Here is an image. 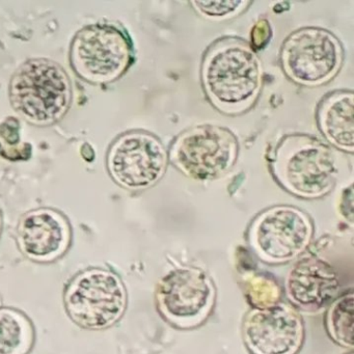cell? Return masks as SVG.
<instances>
[{
    "label": "cell",
    "instance_id": "cell-17",
    "mask_svg": "<svg viewBox=\"0 0 354 354\" xmlns=\"http://www.w3.org/2000/svg\"><path fill=\"white\" fill-rule=\"evenodd\" d=\"M246 1H194L192 6L198 13L211 19L231 18L248 7Z\"/></svg>",
    "mask_w": 354,
    "mask_h": 354
},
{
    "label": "cell",
    "instance_id": "cell-18",
    "mask_svg": "<svg viewBox=\"0 0 354 354\" xmlns=\"http://www.w3.org/2000/svg\"><path fill=\"white\" fill-rule=\"evenodd\" d=\"M343 198H342L341 210L345 217L349 219L350 223L352 221L353 216V205H352V187L350 186L349 190H345Z\"/></svg>",
    "mask_w": 354,
    "mask_h": 354
},
{
    "label": "cell",
    "instance_id": "cell-16",
    "mask_svg": "<svg viewBox=\"0 0 354 354\" xmlns=\"http://www.w3.org/2000/svg\"><path fill=\"white\" fill-rule=\"evenodd\" d=\"M327 324L331 337L344 346L353 345V293L345 294L333 302L327 315Z\"/></svg>",
    "mask_w": 354,
    "mask_h": 354
},
{
    "label": "cell",
    "instance_id": "cell-14",
    "mask_svg": "<svg viewBox=\"0 0 354 354\" xmlns=\"http://www.w3.org/2000/svg\"><path fill=\"white\" fill-rule=\"evenodd\" d=\"M319 127L333 146L345 152H353L354 106L351 92H337L321 103Z\"/></svg>",
    "mask_w": 354,
    "mask_h": 354
},
{
    "label": "cell",
    "instance_id": "cell-1",
    "mask_svg": "<svg viewBox=\"0 0 354 354\" xmlns=\"http://www.w3.org/2000/svg\"><path fill=\"white\" fill-rule=\"evenodd\" d=\"M202 80L207 96L219 111L242 113L260 94L262 64L250 45L225 39L215 43L205 55Z\"/></svg>",
    "mask_w": 354,
    "mask_h": 354
},
{
    "label": "cell",
    "instance_id": "cell-11",
    "mask_svg": "<svg viewBox=\"0 0 354 354\" xmlns=\"http://www.w3.org/2000/svg\"><path fill=\"white\" fill-rule=\"evenodd\" d=\"M213 294L212 283L202 271L174 269L159 283V306L163 314L174 322H196L210 308Z\"/></svg>",
    "mask_w": 354,
    "mask_h": 354
},
{
    "label": "cell",
    "instance_id": "cell-9",
    "mask_svg": "<svg viewBox=\"0 0 354 354\" xmlns=\"http://www.w3.org/2000/svg\"><path fill=\"white\" fill-rule=\"evenodd\" d=\"M312 235V223L302 211L279 206L265 211L254 221L250 241L264 260L283 263L299 256Z\"/></svg>",
    "mask_w": 354,
    "mask_h": 354
},
{
    "label": "cell",
    "instance_id": "cell-6",
    "mask_svg": "<svg viewBox=\"0 0 354 354\" xmlns=\"http://www.w3.org/2000/svg\"><path fill=\"white\" fill-rule=\"evenodd\" d=\"M239 145L230 130L204 125L182 133L171 149V160L182 173L201 181L227 174L237 160Z\"/></svg>",
    "mask_w": 354,
    "mask_h": 354
},
{
    "label": "cell",
    "instance_id": "cell-3",
    "mask_svg": "<svg viewBox=\"0 0 354 354\" xmlns=\"http://www.w3.org/2000/svg\"><path fill=\"white\" fill-rule=\"evenodd\" d=\"M272 169L279 183L300 198H317L335 185L337 167L327 145L304 134L287 136L275 150Z\"/></svg>",
    "mask_w": 354,
    "mask_h": 354
},
{
    "label": "cell",
    "instance_id": "cell-13",
    "mask_svg": "<svg viewBox=\"0 0 354 354\" xmlns=\"http://www.w3.org/2000/svg\"><path fill=\"white\" fill-rule=\"evenodd\" d=\"M286 285L291 301L314 312L324 308L339 291L335 269L326 261L316 257L298 261L290 271Z\"/></svg>",
    "mask_w": 354,
    "mask_h": 354
},
{
    "label": "cell",
    "instance_id": "cell-8",
    "mask_svg": "<svg viewBox=\"0 0 354 354\" xmlns=\"http://www.w3.org/2000/svg\"><path fill=\"white\" fill-rule=\"evenodd\" d=\"M167 150L152 134L131 131L113 142L107 154V169L122 187L140 192L152 187L165 175Z\"/></svg>",
    "mask_w": 354,
    "mask_h": 354
},
{
    "label": "cell",
    "instance_id": "cell-15",
    "mask_svg": "<svg viewBox=\"0 0 354 354\" xmlns=\"http://www.w3.org/2000/svg\"><path fill=\"white\" fill-rule=\"evenodd\" d=\"M32 342L30 320L19 310L0 308V354H28Z\"/></svg>",
    "mask_w": 354,
    "mask_h": 354
},
{
    "label": "cell",
    "instance_id": "cell-10",
    "mask_svg": "<svg viewBox=\"0 0 354 354\" xmlns=\"http://www.w3.org/2000/svg\"><path fill=\"white\" fill-rule=\"evenodd\" d=\"M244 337L254 354H295L304 339V325L295 310L272 304L248 315Z\"/></svg>",
    "mask_w": 354,
    "mask_h": 354
},
{
    "label": "cell",
    "instance_id": "cell-7",
    "mask_svg": "<svg viewBox=\"0 0 354 354\" xmlns=\"http://www.w3.org/2000/svg\"><path fill=\"white\" fill-rule=\"evenodd\" d=\"M281 61L286 74L296 84L320 86L339 71L343 49L331 32L318 28H301L286 39Z\"/></svg>",
    "mask_w": 354,
    "mask_h": 354
},
{
    "label": "cell",
    "instance_id": "cell-5",
    "mask_svg": "<svg viewBox=\"0 0 354 354\" xmlns=\"http://www.w3.org/2000/svg\"><path fill=\"white\" fill-rule=\"evenodd\" d=\"M70 59L82 80L109 84L129 67L131 44L125 32L113 24L88 26L74 37Z\"/></svg>",
    "mask_w": 354,
    "mask_h": 354
},
{
    "label": "cell",
    "instance_id": "cell-2",
    "mask_svg": "<svg viewBox=\"0 0 354 354\" xmlns=\"http://www.w3.org/2000/svg\"><path fill=\"white\" fill-rule=\"evenodd\" d=\"M15 111L34 125L46 126L65 115L72 88L65 70L55 62L32 59L20 66L10 84Z\"/></svg>",
    "mask_w": 354,
    "mask_h": 354
},
{
    "label": "cell",
    "instance_id": "cell-12",
    "mask_svg": "<svg viewBox=\"0 0 354 354\" xmlns=\"http://www.w3.org/2000/svg\"><path fill=\"white\" fill-rule=\"evenodd\" d=\"M17 237L20 250L28 258L37 262H50L67 250L71 232L61 213L40 208L22 216Z\"/></svg>",
    "mask_w": 354,
    "mask_h": 354
},
{
    "label": "cell",
    "instance_id": "cell-4",
    "mask_svg": "<svg viewBox=\"0 0 354 354\" xmlns=\"http://www.w3.org/2000/svg\"><path fill=\"white\" fill-rule=\"evenodd\" d=\"M65 308L82 328H109L125 312L127 294L120 277L106 269L93 268L76 275L65 291Z\"/></svg>",
    "mask_w": 354,
    "mask_h": 354
},
{
    "label": "cell",
    "instance_id": "cell-19",
    "mask_svg": "<svg viewBox=\"0 0 354 354\" xmlns=\"http://www.w3.org/2000/svg\"><path fill=\"white\" fill-rule=\"evenodd\" d=\"M0 227H1V216H0Z\"/></svg>",
    "mask_w": 354,
    "mask_h": 354
}]
</instances>
